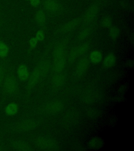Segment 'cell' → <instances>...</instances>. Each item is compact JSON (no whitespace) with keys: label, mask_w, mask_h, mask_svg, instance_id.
Instances as JSON below:
<instances>
[{"label":"cell","mask_w":134,"mask_h":151,"mask_svg":"<svg viewBox=\"0 0 134 151\" xmlns=\"http://www.w3.org/2000/svg\"><path fill=\"white\" fill-rule=\"evenodd\" d=\"M38 42V41L35 37L31 38L29 41V47H31L32 49H34L37 45Z\"/></svg>","instance_id":"cell-26"},{"label":"cell","mask_w":134,"mask_h":151,"mask_svg":"<svg viewBox=\"0 0 134 151\" xmlns=\"http://www.w3.org/2000/svg\"><path fill=\"white\" fill-rule=\"evenodd\" d=\"M99 11V7L96 5H93L89 7L84 17V22L85 23H89L94 19Z\"/></svg>","instance_id":"cell-10"},{"label":"cell","mask_w":134,"mask_h":151,"mask_svg":"<svg viewBox=\"0 0 134 151\" xmlns=\"http://www.w3.org/2000/svg\"><path fill=\"white\" fill-rule=\"evenodd\" d=\"M66 81V76L64 73L62 72L55 73L52 79V85L54 88H60L64 85Z\"/></svg>","instance_id":"cell-9"},{"label":"cell","mask_w":134,"mask_h":151,"mask_svg":"<svg viewBox=\"0 0 134 151\" xmlns=\"http://www.w3.org/2000/svg\"><path fill=\"white\" fill-rule=\"evenodd\" d=\"M10 147L15 151H29L32 150L31 146L27 143L20 140L12 142L10 144Z\"/></svg>","instance_id":"cell-8"},{"label":"cell","mask_w":134,"mask_h":151,"mask_svg":"<svg viewBox=\"0 0 134 151\" xmlns=\"http://www.w3.org/2000/svg\"><path fill=\"white\" fill-rule=\"evenodd\" d=\"M19 111V106L15 102L8 104L5 107L4 112L7 116H14L16 115Z\"/></svg>","instance_id":"cell-17"},{"label":"cell","mask_w":134,"mask_h":151,"mask_svg":"<svg viewBox=\"0 0 134 151\" xmlns=\"http://www.w3.org/2000/svg\"><path fill=\"white\" fill-rule=\"evenodd\" d=\"M31 5L33 7H37L40 4V0H29Z\"/></svg>","instance_id":"cell-28"},{"label":"cell","mask_w":134,"mask_h":151,"mask_svg":"<svg viewBox=\"0 0 134 151\" xmlns=\"http://www.w3.org/2000/svg\"><path fill=\"white\" fill-rule=\"evenodd\" d=\"M109 36L112 40H115L117 39L120 34V29L116 26H113L109 30Z\"/></svg>","instance_id":"cell-22"},{"label":"cell","mask_w":134,"mask_h":151,"mask_svg":"<svg viewBox=\"0 0 134 151\" xmlns=\"http://www.w3.org/2000/svg\"><path fill=\"white\" fill-rule=\"evenodd\" d=\"M104 142L101 138L99 137H94L89 142V146L92 150H98L103 146Z\"/></svg>","instance_id":"cell-16"},{"label":"cell","mask_w":134,"mask_h":151,"mask_svg":"<svg viewBox=\"0 0 134 151\" xmlns=\"http://www.w3.org/2000/svg\"><path fill=\"white\" fill-rule=\"evenodd\" d=\"M48 73V71L45 67L40 63L38 64L33 70L27 80V88L28 90H31L35 86L41 78L45 77Z\"/></svg>","instance_id":"cell-3"},{"label":"cell","mask_w":134,"mask_h":151,"mask_svg":"<svg viewBox=\"0 0 134 151\" xmlns=\"http://www.w3.org/2000/svg\"><path fill=\"white\" fill-rule=\"evenodd\" d=\"M3 90L7 94H13L18 90L19 85L14 76L9 74L5 77L2 81Z\"/></svg>","instance_id":"cell-5"},{"label":"cell","mask_w":134,"mask_h":151,"mask_svg":"<svg viewBox=\"0 0 134 151\" xmlns=\"http://www.w3.org/2000/svg\"><path fill=\"white\" fill-rule=\"evenodd\" d=\"M64 102L59 99L53 100L47 103L44 106L45 112L50 114L54 115L60 113L64 108Z\"/></svg>","instance_id":"cell-6"},{"label":"cell","mask_w":134,"mask_h":151,"mask_svg":"<svg viewBox=\"0 0 134 151\" xmlns=\"http://www.w3.org/2000/svg\"><path fill=\"white\" fill-rule=\"evenodd\" d=\"M103 59V54L101 52L97 50L92 51L89 55V61L92 64H98L100 63Z\"/></svg>","instance_id":"cell-15"},{"label":"cell","mask_w":134,"mask_h":151,"mask_svg":"<svg viewBox=\"0 0 134 151\" xmlns=\"http://www.w3.org/2000/svg\"><path fill=\"white\" fill-rule=\"evenodd\" d=\"M3 150V147L0 145V151H2Z\"/></svg>","instance_id":"cell-29"},{"label":"cell","mask_w":134,"mask_h":151,"mask_svg":"<svg viewBox=\"0 0 134 151\" xmlns=\"http://www.w3.org/2000/svg\"><path fill=\"white\" fill-rule=\"evenodd\" d=\"M0 25H1V22H0ZM1 26V25H0Z\"/></svg>","instance_id":"cell-31"},{"label":"cell","mask_w":134,"mask_h":151,"mask_svg":"<svg viewBox=\"0 0 134 151\" xmlns=\"http://www.w3.org/2000/svg\"><path fill=\"white\" fill-rule=\"evenodd\" d=\"M80 19H74L72 21L68 22V23L64 24V25L61 26L60 31L61 33H66L73 30L74 28L78 26L79 23Z\"/></svg>","instance_id":"cell-14"},{"label":"cell","mask_w":134,"mask_h":151,"mask_svg":"<svg viewBox=\"0 0 134 151\" xmlns=\"http://www.w3.org/2000/svg\"><path fill=\"white\" fill-rule=\"evenodd\" d=\"M17 75L20 81L22 82L27 81L29 77V73L27 66L24 64L20 65L17 69Z\"/></svg>","instance_id":"cell-11"},{"label":"cell","mask_w":134,"mask_h":151,"mask_svg":"<svg viewBox=\"0 0 134 151\" xmlns=\"http://www.w3.org/2000/svg\"><path fill=\"white\" fill-rule=\"evenodd\" d=\"M38 127V123L33 119H26L19 121L12 127L13 131L17 133L27 132L35 130Z\"/></svg>","instance_id":"cell-4"},{"label":"cell","mask_w":134,"mask_h":151,"mask_svg":"<svg viewBox=\"0 0 134 151\" xmlns=\"http://www.w3.org/2000/svg\"><path fill=\"white\" fill-rule=\"evenodd\" d=\"M66 44L64 42L58 43L53 53V70L54 73L64 70L66 63Z\"/></svg>","instance_id":"cell-1"},{"label":"cell","mask_w":134,"mask_h":151,"mask_svg":"<svg viewBox=\"0 0 134 151\" xmlns=\"http://www.w3.org/2000/svg\"><path fill=\"white\" fill-rule=\"evenodd\" d=\"M102 60L103 66L105 68H111L115 65L116 57L113 53H110L107 55Z\"/></svg>","instance_id":"cell-13"},{"label":"cell","mask_w":134,"mask_h":151,"mask_svg":"<svg viewBox=\"0 0 134 151\" xmlns=\"http://www.w3.org/2000/svg\"><path fill=\"white\" fill-rule=\"evenodd\" d=\"M5 77L4 67L2 65H0V83H2L3 80Z\"/></svg>","instance_id":"cell-27"},{"label":"cell","mask_w":134,"mask_h":151,"mask_svg":"<svg viewBox=\"0 0 134 151\" xmlns=\"http://www.w3.org/2000/svg\"><path fill=\"white\" fill-rule=\"evenodd\" d=\"M90 33H91V31L89 28H85L83 29L82 30L79 34V35H78L79 40H85L86 38H87V37H89Z\"/></svg>","instance_id":"cell-23"},{"label":"cell","mask_w":134,"mask_h":151,"mask_svg":"<svg viewBox=\"0 0 134 151\" xmlns=\"http://www.w3.org/2000/svg\"><path fill=\"white\" fill-rule=\"evenodd\" d=\"M9 47L6 44L0 41V58H5L9 53Z\"/></svg>","instance_id":"cell-21"},{"label":"cell","mask_w":134,"mask_h":151,"mask_svg":"<svg viewBox=\"0 0 134 151\" xmlns=\"http://www.w3.org/2000/svg\"><path fill=\"white\" fill-rule=\"evenodd\" d=\"M26 1H29V0H26Z\"/></svg>","instance_id":"cell-30"},{"label":"cell","mask_w":134,"mask_h":151,"mask_svg":"<svg viewBox=\"0 0 134 151\" xmlns=\"http://www.w3.org/2000/svg\"><path fill=\"white\" fill-rule=\"evenodd\" d=\"M90 61L86 57H84L79 60L75 67L76 75L80 77L85 75L89 67Z\"/></svg>","instance_id":"cell-7"},{"label":"cell","mask_w":134,"mask_h":151,"mask_svg":"<svg viewBox=\"0 0 134 151\" xmlns=\"http://www.w3.org/2000/svg\"><path fill=\"white\" fill-rule=\"evenodd\" d=\"M46 15L45 13L42 10H39L36 12L35 20L36 23L39 26H43L46 23Z\"/></svg>","instance_id":"cell-19"},{"label":"cell","mask_w":134,"mask_h":151,"mask_svg":"<svg viewBox=\"0 0 134 151\" xmlns=\"http://www.w3.org/2000/svg\"><path fill=\"white\" fill-rule=\"evenodd\" d=\"M44 6L48 11L52 13L58 12L60 9V5L56 0H45Z\"/></svg>","instance_id":"cell-12"},{"label":"cell","mask_w":134,"mask_h":151,"mask_svg":"<svg viewBox=\"0 0 134 151\" xmlns=\"http://www.w3.org/2000/svg\"><path fill=\"white\" fill-rule=\"evenodd\" d=\"M34 143L36 147L40 150L57 151L60 148L59 144L55 140L42 136H38L35 137Z\"/></svg>","instance_id":"cell-2"},{"label":"cell","mask_w":134,"mask_h":151,"mask_svg":"<svg viewBox=\"0 0 134 151\" xmlns=\"http://www.w3.org/2000/svg\"><path fill=\"white\" fill-rule=\"evenodd\" d=\"M112 23V20L109 17H105L102 21V25L104 27H110Z\"/></svg>","instance_id":"cell-24"},{"label":"cell","mask_w":134,"mask_h":151,"mask_svg":"<svg viewBox=\"0 0 134 151\" xmlns=\"http://www.w3.org/2000/svg\"><path fill=\"white\" fill-rule=\"evenodd\" d=\"M97 97V92L94 90H89L86 92V94L84 96L85 101L87 102H92L95 101Z\"/></svg>","instance_id":"cell-18"},{"label":"cell","mask_w":134,"mask_h":151,"mask_svg":"<svg viewBox=\"0 0 134 151\" xmlns=\"http://www.w3.org/2000/svg\"><path fill=\"white\" fill-rule=\"evenodd\" d=\"M45 34L44 32L42 30H39L37 32L36 34L35 38L38 41H42L45 39Z\"/></svg>","instance_id":"cell-25"},{"label":"cell","mask_w":134,"mask_h":151,"mask_svg":"<svg viewBox=\"0 0 134 151\" xmlns=\"http://www.w3.org/2000/svg\"><path fill=\"white\" fill-rule=\"evenodd\" d=\"M90 47V46L89 43H85L78 47H75V50L78 57H79L82 56L83 55L85 54L89 50Z\"/></svg>","instance_id":"cell-20"}]
</instances>
